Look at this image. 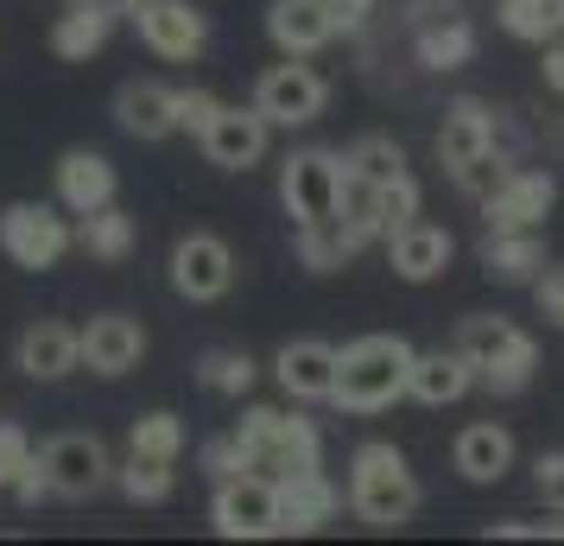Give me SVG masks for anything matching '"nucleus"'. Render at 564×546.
<instances>
[{
    "label": "nucleus",
    "instance_id": "nucleus-1",
    "mask_svg": "<svg viewBox=\"0 0 564 546\" xmlns=\"http://www.w3.org/2000/svg\"><path fill=\"white\" fill-rule=\"evenodd\" d=\"M412 350L406 338H356L349 350H336V407L349 414H381L393 407L412 382Z\"/></svg>",
    "mask_w": 564,
    "mask_h": 546
},
{
    "label": "nucleus",
    "instance_id": "nucleus-2",
    "mask_svg": "<svg viewBox=\"0 0 564 546\" xmlns=\"http://www.w3.org/2000/svg\"><path fill=\"white\" fill-rule=\"evenodd\" d=\"M349 508H356V521H368V527H406L412 515H419V477H412L406 451L400 445H361L356 464H349Z\"/></svg>",
    "mask_w": 564,
    "mask_h": 546
},
{
    "label": "nucleus",
    "instance_id": "nucleus-3",
    "mask_svg": "<svg viewBox=\"0 0 564 546\" xmlns=\"http://www.w3.org/2000/svg\"><path fill=\"white\" fill-rule=\"evenodd\" d=\"M457 350L469 356V368H476V382H482L488 394H520L539 368V343L527 338L520 324H508V318H495V312L463 318Z\"/></svg>",
    "mask_w": 564,
    "mask_h": 546
},
{
    "label": "nucleus",
    "instance_id": "nucleus-4",
    "mask_svg": "<svg viewBox=\"0 0 564 546\" xmlns=\"http://www.w3.org/2000/svg\"><path fill=\"white\" fill-rule=\"evenodd\" d=\"M235 439L248 451V470H260V477H285V470L324 464V432H317V419H305V414L248 407L241 426H235Z\"/></svg>",
    "mask_w": 564,
    "mask_h": 546
},
{
    "label": "nucleus",
    "instance_id": "nucleus-5",
    "mask_svg": "<svg viewBox=\"0 0 564 546\" xmlns=\"http://www.w3.org/2000/svg\"><path fill=\"white\" fill-rule=\"evenodd\" d=\"M343 179H349V159L330 153V147H299V153L280 165V204L299 223H324L343 210Z\"/></svg>",
    "mask_w": 564,
    "mask_h": 546
},
{
    "label": "nucleus",
    "instance_id": "nucleus-6",
    "mask_svg": "<svg viewBox=\"0 0 564 546\" xmlns=\"http://www.w3.org/2000/svg\"><path fill=\"white\" fill-rule=\"evenodd\" d=\"M0 248H7L13 267L45 274V267H57V260L77 248V223L57 216L52 204H7L0 210Z\"/></svg>",
    "mask_w": 564,
    "mask_h": 546
},
{
    "label": "nucleus",
    "instance_id": "nucleus-7",
    "mask_svg": "<svg viewBox=\"0 0 564 546\" xmlns=\"http://www.w3.org/2000/svg\"><path fill=\"white\" fill-rule=\"evenodd\" d=\"M209 521H216L223 540H273L280 534V483L260 477V470L223 477L216 502H209Z\"/></svg>",
    "mask_w": 564,
    "mask_h": 546
},
{
    "label": "nucleus",
    "instance_id": "nucleus-8",
    "mask_svg": "<svg viewBox=\"0 0 564 546\" xmlns=\"http://www.w3.org/2000/svg\"><path fill=\"white\" fill-rule=\"evenodd\" d=\"M39 458H45L57 502H89V495H102L115 483V458H108V445L96 432H57Z\"/></svg>",
    "mask_w": 564,
    "mask_h": 546
},
{
    "label": "nucleus",
    "instance_id": "nucleus-9",
    "mask_svg": "<svg viewBox=\"0 0 564 546\" xmlns=\"http://www.w3.org/2000/svg\"><path fill=\"white\" fill-rule=\"evenodd\" d=\"M324 103H330V83L317 77L311 64H299V57L260 71V83H254V108L273 128H311L324 115Z\"/></svg>",
    "mask_w": 564,
    "mask_h": 546
},
{
    "label": "nucleus",
    "instance_id": "nucleus-10",
    "mask_svg": "<svg viewBox=\"0 0 564 546\" xmlns=\"http://www.w3.org/2000/svg\"><path fill=\"white\" fill-rule=\"evenodd\" d=\"M172 287H178V299H191V306H216V299L235 287V248L223 235L191 229L178 248H172Z\"/></svg>",
    "mask_w": 564,
    "mask_h": 546
},
{
    "label": "nucleus",
    "instance_id": "nucleus-11",
    "mask_svg": "<svg viewBox=\"0 0 564 546\" xmlns=\"http://www.w3.org/2000/svg\"><path fill=\"white\" fill-rule=\"evenodd\" d=\"M133 26H140V45L165 64H191L209 45V20L191 0H147V7H133Z\"/></svg>",
    "mask_w": 564,
    "mask_h": 546
},
{
    "label": "nucleus",
    "instance_id": "nucleus-12",
    "mask_svg": "<svg viewBox=\"0 0 564 546\" xmlns=\"http://www.w3.org/2000/svg\"><path fill=\"white\" fill-rule=\"evenodd\" d=\"M267 140H273V121H267L254 103L248 108L223 103L216 121L204 128V153H209V165H223V172H248V165L267 159Z\"/></svg>",
    "mask_w": 564,
    "mask_h": 546
},
{
    "label": "nucleus",
    "instance_id": "nucleus-13",
    "mask_svg": "<svg viewBox=\"0 0 564 546\" xmlns=\"http://www.w3.org/2000/svg\"><path fill=\"white\" fill-rule=\"evenodd\" d=\"M552 204H558V179H552V172H520V165H513L508 184L482 204V223L488 229H539V223L552 216Z\"/></svg>",
    "mask_w": 564,
    "mask_h": 546
},
{
    "label": "nucleus",
    "instance_id": "nucleus-14",
    "mask_svg": "<svg viewBox=\"0 0 564 546\" xmlns=\"http://www.w3.org/2000/svg\"><path fill=\"white\" fill-rule=\"evenodd\" d=\"M273 483H280V534H317V527L343 508V490L324 477V464L285 470Z\"/></svg>",
    "mask_w": 564,
    "mask_h": 546
},
{
    "label": "nucleus",
    "instance_id": "nucleus-15",
    "mask_svg": "<svg viewBox=\"0 0 564 546\" xmlns=\"http://www.w3.org/2000/svg\"><path fill=\"white\" fill-rule=\"evenodd\" d=\"M147 356V331L128 312H102L83 324V368L89 375H128Z\"/></svg>",
    "mask_w": 564,
    "mask_h": 546
},
{
    "label": "nucleus",
    "instance_id": "nucleus-16",
    "mask_svg": "<svg viewBox=\"0 0 564 546\" xmlns=\"http://www.w3.org/2000/svg\"><path fill=\"white\" fill-rule=\"evenodd\" d=\"M13 356H20V375H32V382H64L70 368H83V331L57 324V318H39Z\"/></svg>",
    "mask_w": 564,
    "mask_h": 546
},
{
    "label": "nucleus",
    "instance_id": "nucleus-17",
    "mask_svg": "<svg viewBox=\"0 0 564 546\" xmlns=\"http://www.w3.org/2000/svg\"><path fill=\"white\" fill-rule=\"evenodd\" d=\"M451 248H457L451 229H437V223H425V216H412L406 229L387 235V260H393V274L412 280V287H419V280H437V274L451 267Z\"/></svg>",
    "mask_w": 564,
    "mask_h": 546
},
{
    "label": "nucleus",
    "instance_id": "nucleus-18",
    "mask_svg": "<svg viewBox=\"0 0 564 546\" xmlns=\"http://www.w3.org/2000/svg\"><path fill=\"white\" fill-rule=\"evenodd\" d=\"M115 13H121V0H64V13H57V26H52V52L70 57V64H89L108 45Z\"/></svg>",
    "mask_w": 564,
    "mask_h": 546
},
{
    "label": "nucleus",
    "instance_id": "nucleus-19",
    "mask_svg": "<svg viewBox=\"0 0 564 546\" xmlns=\"http://www.w3.org/2000/svg\"><path fill=\"white\" fill-rule=\"evenodd\" d=\"M451 464H457L463 483H501V477L513 470V432L495 426V419L463 426L457 445H451Z\"/></svg>",
    "mask_w": 564,
    "mask_h": 546
},
{
    "label": "nucleus",
    "instance_id": "nucleus-20",
    "mask_svg": "<svg viewBox=\"0 0 564 546\" xmlns=\"http://www.w3.org/2000/svg\"><path fill=\"white\" fill-rule=\"evenodd\" d=\"M495 153V108L476 103V96H463V103L444 108V128H437V159L451 165V172H463L469 159Z\"/></svg>",
    "mask_w": 564,
    "mask_h": 546
},
{
    "label": "nucleus",
    "instance_id": "nucleus-21",
    "mask_svg": "<svg viewBox=\"0 0 564 546\" xmlns=\"http://www.w3.org/2000/svg\"><path fill=\"white\" fill-rule=\"evenodd\" d=\"M273 375H280V388L292 400H330L336 394V350L317 338H299L273 356Z\"/></svg>",
    "mask_w": 564,
    "mask_h": 546
},
{
    "label": "nucleus",
    "instance_id": "nucleus-22",
    "mask_svg": "<svg viewBox=\"0 0 564 546\" xmlns=\"http://www.w3.org/2000/svg\"><path fill=\"white\" fill-rule=\"evenodd\" d=\"M57 204L70 216H89V210L115 204V165L102 153H89V147H70L57 159Z\"/></svg>",
    "mask_w": 564,
    "mask_h": 546
},
{
    "label": "nucleus",
    "instance_id": "nucleus-23",
    "mask_svg": "<svg viewBox=\"0 0 564 546\" xmlns=\"http://www.w3.org/2000/svg\"><path fill=\"white\" fill-rule=\"evenodd\" d=\"M267 32H273V45H280L285 57H311L336 39V20H330L324 0H273Z\"/></svg>",
    "mask_w": 564,
    "mask_h": 546
},
{
    "label": "nucleus",
    "instance_id": "nucleus-24",
    "mask_svg": "<svg viewBox=\"0 0 564 546\" xmlns=\"http://www.w3.org/2000/svg\"><path fill=\"white\" fill-rule=\"evenodd\" d=\"M115 121L133 140H165V133H178V89H165V83H121Z\"/></svg>",
    "mask_w": 564,
    "mask_h": 546
},
{
    "label": "nucleus",
    "instance_id": "nucleus-25",
    "mask_svg": "<svg viewBox=\"0 0 564 546\" xmlns=\"http://www.w3.org/2000/svg\"><path fill=\"white\" fill-rule=\"evenodd\" d=\"M469 388H476V368H469V356H463L457 343H451V350H425V356H412L406 394L419 400V407H451V400H463Z\"/></svg>",
    "mask_w": 564,
    "mask_h": 546
},
{
    "label": "nucleus",
    "instance_id": "nucleus-26",
    "mask_svg": "<svg viewBox=\"0 0 564 546\" xmlns=\"http://www.w3.org/2000/svg\"><path fill=\"white\" fill-rule=\"evenodd\" d=\"M482 267L495 274V280H539L545 274V242H539V229H488L482 235Z\"/></svg>",
    "mask_w": 564,
    "mask_h": 546
},
{
    "label": "nucleus",
    "instance_id": "nucleus-27",
    "mask_svg": "<svg viewBox=\"0 0 564 546\" xmlns=\"http://www.w3.org/2000/svg\"><path fill=\"white\" fill-rule=\"evenodd\" d=\"M368 242H361L343 216H324V223H299V260L311 274H336L343 260H356Z\"/></svg>",
    "mask_w": 564,
    "mask_h": 546
},
{
    "label": "nucleus",
    "instance_id": "nucleus-28",
    "mask_svg": "<svg viewBox=\"0 0 564 546\" xmlns=\"http://www.w3.org/2000/svg\"><path fill=\"white\" fill-rule=\"evenodd\" d=\"M476 57V26L457 20V13H444L432 26H419V64L425 71H463Z\"/></svg>",
    "mask_w": 564,
    "mask_h": 546
},
{
    "label": "nucleus",
    "instance_id": "nucleus-29",
    "mask_svg": "<svg viewBox=\"0 0 564 546\" xmlns=\"http://www.w3.org/2000/svg\"><path fill=\"white\" fill-rule=\"evenodd\" d=\"M77 248L89 260H128L133 255V216H121L115 204L89 210V216L77 223Z\"/></svg>",
    "mask_w": 564,
    "mask_h": 546
},
{
    "label": "nucleus",
    "instance_id": "nucleus-30",
    "mask_svg": "<svg viewBox=\"0 0 564 546\" xmlns=\"http://www.w3.org/2000/svg\"><path fill=\"white\" fill-rule=\"evenodd\" d=\"M495 20L527 45H552V39H564V0H501Z\"/></svg>",
    "mask_w": 564,
    "mask_h": 546
},
{
    "label": "nucleus",
    "instance_id": "nucleus-31",
    "mask_svg": "<svg viewBox=\"0 0 564 546\" xmlns=\"http://www.w3.org/2000/svg\"><path fill=\"white\" fill-rule=\"evenodd\" d=\"M343 159H349V172L368 179V184H393L400 172H406V147H400L393 133H361Z\"/></svg>",
    "mask_w": 564,
    "mask_h": 546
},
{
    "label": "nucleus",
    "instance_id": "nucleus-32",
    "mask_svg": "<svg viewBox=\"0 0 564 546\" xmlns=\"http://www.w3.org/2000/svg\"><path fill=\"white\" fill-rule=\"evenodd\" d=\"M128 451L140 458H159V464H178L184 458V419L178 414H140L128 432Z\"/></svg>",
    "mask_w": 564,
    "mask_h": 546
},
{
    "label": "nucleus",
    "instance_id": "nucleus-33",
    "mask_svg": "<svg viewBox=\"0 0 564 546\" xmlns=\"http://www.w3.org/2000/svg\"><path fill=\"white\" fill-rule=\"evenodd\" d=\"M115 483H121V495H128V502H165V495H172V483H178V470L159 464V458L128 451V464H115Z\"/></svg>",
    "mask_w": 564,
    "mask_h": 546
},
{
    "label": "nucleus",
    "instance_id": "nucleus-34",
    "mask_svg": "<svg viewBox=\"0 0 564 546\" xmlns=\"http://www.w3.org/2000/svg\"><path fill=\"white\" fill-rule=\"evenodd\" d=\"M197 382H204L209 394L241 400V394L254 388V356H248V350H209L204 363H197Z\"/></svg>",
    "mask_w": 564,
    "mask_h": 546
},
{
    "label": "nucleus",
    "instance_id": "nucleus-35",
    "mask_svg": "<svg viewBox=\"0 0 564 546\" xmlns=\"http://www.w3.org/2000/svg\"><path fill=\"white\" fill-rule=\"evenodd\" d=\"M508 159L501 153H482V159H469V165H463V172H451V179L463 184V197H476V204H488V197H495V191H501V184H508Z\"/></svg>",
    "mask_w": 564,
    "mask_h": 546
},
{
    "label": "nucleus",
    "instance_id": "nucleus-36",
    "mask_svg": "<svg viewBox=\"0 0 564 546\" xmlns=\"http://www.w3.org/2000/svg\"><path fill=\"white\" fill-rule=\"evenodd\" d=\"M412 216H419V179H412V172H400L393 184H381V242L393 229H406Z\"/></svg>",
    "mask_w": 564,
    "mask_h": 546
},
{
    "label": "nucleus",
    "instance_id": "nucleus-37",
    "mask_svg": "<svg viewBox=\"0 0 564 546\" xmlns=\"http://www.w3.org/2000/svg\"><path fill=\"white\" fill-rule=\"evenodd\" d=\"M32 458H39L32 439L13 426V419H0V490H13V483H20V470H26Z\"/></svg>",
    "mask_w": 564,
    "mask_h": 546
},
{
    "label": "nucleus",
    "instance_id": "nucleus-38",
    "mask_svg": "<svg viewBox=\"0 0 564 546\" xmlns=\"http://www.w3.org/2000/svg\"><path fill=\"white\" fill-rule=\"evenodd\" d=\"M204 470L216 477V483H223V477H241V470H248V451H241V439H235V432L209 439V445H204Z\"/></svg>",
    "mask_w": 564,
    "mask_h": 546
},
{
    "label": "nucleus",
    "instance_id": "nucleus-39",
    "mask_svg": "<svg viewBox=\"0 0 564 546\" xmlns=\"http://www.w3.org/2000/svg\"><path fill=\"white\" fill-rule=\"evenodd\" d=\"M216 108H223V103H216L209 89H178V128L204 140V128L216 121Z\"/></svg>",
    "mask_w": 564,
    "mask_h": 546
},
{
    "label": "nucleus",
    "instance_id": "nucleus-40",
    "mask_svg": "<svg viewBox=\"0 0 564 546\" xmlns=\"http://www.w3.org/2000/svg\"><path fill=\"white\" fill-rule=\"evenodd\" d=\"M533 299H539V312H545V318L564 331V267H545V274H539V280H533Z\"/></svg>",
    "mask_w": 564,
    "mask_h": 546
},
{
    "label": "nucleus",
    "instance_id": "nucleus-41",
    "mask_svg": "<svg viewBox=\"0 0 564 546\" xmlns=\"http://www.w3.org/2000/svg\"><path fill=\"white\" fill-rule=\"evenodd\" d=\"M533 477H539V495H545L552 508H564V451H552V458H539V464H533Z\"/></svg>",
    "mask_w": 564,
    "mask_h": 546
},
{
    "label": "nucleus",
    "instance_id": "nucleus-42",
    "mask_svg": "<svg viewBox=\"0 0 564 546\" xmlns=\"http://www.w3.org/2000/svg\"><path fill=\"white\" fill-rule=\"evenodd\" d=\"M324 7H330L336 32H361L368 26V13H375V0H324Z\"/></svg>",
    "mask_w": 564,
    "mask_h": 546
},
{
    "label": "nucleus",
    "instance_id": "nucleus-43",
    "mask_svg": "<svg viewBox=\"0 0 564 546\" xmlns=\"http://www.w3.org/2000/svg\"><path fill=\"white\" fill-rule=\"evenodd\" d=\"M13 495H20V502H45V495H52V477H45V458H32V464L20 470V483H13Z\"/></svg>",
    "mask_w": 564,
    "mask_h": 546
},
{
    "label": "nucleus",
    "instance_id": "nucleus-44",
    "mask_svg": "<svg viewBox=\"0 0 564 546\" xmlns=\"http://www.w3.org/2000/svg\"><path fill=\"white\" fill-rule=\"evenodd\" d=\"M488 540H545V521H488Z\"/></svg>",
    "mask_w": 564,
    "mask_h": 546
},
{
    "label": "nucleus",
    "instance_id": "nucleus-45",
    "mask_svg": "<svg viewBox=\"0 0 564 546\" xmlns=\"http://www.w3.org/2000/svg\"><path fill=\"white\" fill-rule=\"evenodd\" d=\"M545 89H558V96H564V45H558V39L545 45Z\"/></svg>",
    "mask_w": 564,
    "mask_h": 546
},
{
    "label": "nucleus",
    "instance_id": "nucleus-46",
    "mask_svg": "<svg viewBox=\"0 0 564 546\" xmlns=\"http://www.w3.org/2000/svg\"><path fill=\"white\" fill-rule=\"evenodd\" d=\"M133 7H147V0H121V13H133Z\"/></svg>",
    "mask_w": 564,
    "mask_h": 546
}]
</instances>
